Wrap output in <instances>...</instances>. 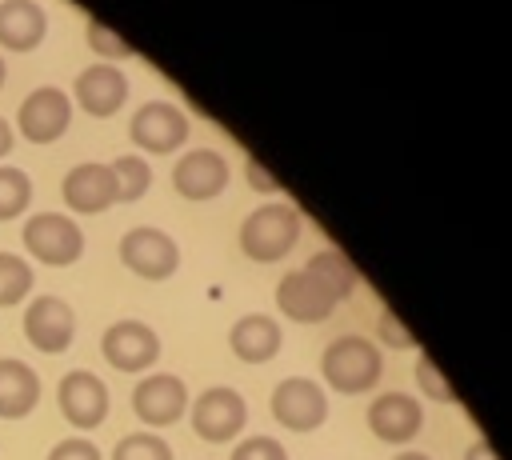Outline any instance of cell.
<instances>
[{"label":"cell","instance_id":"6da1fadb","mask_svg":"<svg viewBox=\"0 0 512 460\" xmlns=\"http://www.w3.org/2000/svg\"><path fill=\"white\" fill-rule=\"evenodd\" d=\"M300 228H304V220H300L296 204H288V200L260 204V208H252V212L244 216V224H240V252H244L248 260H256V264L284 260V256L296 248Z\"/></svg>","mask_w":512,"mask_h":460},{"label":"cell","instance_id":"7a4b0ae2","mask_svg":"<svg viewBox=\"0 0 512 460\" xmlns=\"http://www.w3.org/2000/svg\"><path fill=\"white\" fill-rule=\"evenodd\" d=\"M320 372H324L328 388H336L344 396H360L384 376V356L368 336H340L324 348Z\"/></svg>","mask_w":512,"mask_h":460},{"label":"cell","instance_id":"3957f363","mask_svg":"<svg viewBox=\"0 0 512 460\" xmlns=\"http://www.w3.org/2000/svg\"><path fill=\"white\" fill-rule=\"evenodd\" d=\"M20 240H24V248H28L40 264H48V268H68V264H76V260L84 256V232H80V224H76L72 216H64V212H32V216L24 220Z\"/></svg>","mask_w":512,"mask_h":460},{"label":"cell","instance_id":"277c9868","mask_svg":"<svg viewBox=\"0 0 512 460\" xmlns=\"http://www.w3.org/2000/svg\"><path fill=\"white\" fill-rule=\"evenodd\" d=\"M120 264L140 280H168L180 268V248L164 228L136 224L120 236Z\"/></svg>","mask_w":512,"mask_h":460},{"label":"cell","instance_id":"5b68a950","mask_svg":"<svg viewBox=\"0 0 512 460\" xmlns=\"http://www.w3.org/2000/svg\"><path fill=\"white\" fill-rule=\"evenodd\" d=\"M68 124H72V96L52 84L32 88L16 108V132L28 144H52L68 132Z\"/></svg>","mask_w":512,"mask_h":460},{"label":"cell","instance_id":"8992f818","mask_svg":"<svg viewBox=\"0 0 512 460\" xmlns=\"http://www.w3.org/2000/svg\"><path fill=\"white\" fill-rule=\"evenodd\" d=\"M268 412L288 432H312L328 420V392L308 376H288L272 388Z\"/></svg>","mask_w":512,"mask_h":460},{"label":"cell","instance_id":"52a82bcc","mask_svg":"<svg viewBox=\"0 0 512 460\" xmlns=\"http://www.w3.org/2000/svg\"><path fill=\"white\" fill-rule=\"evenodd\" d=\"M188 416H192V432L208 444H224L232 436H240V428L248 424V404L236 388H204L192 404H188Z\"/></svg>","mask_w":512,"mask_h":460},{"label":"cell","instance_id":"ba28073f","mask_svg":"<svg viewBox=\"0 0 512 460\" xmlns=\"http://www.w3.org/2000/svg\"><path fill=\"white\" fill-rule=\"evenodd\" d=\"M56 404H60V416H64L72 428L92 432V428H100L104 416H108V388H104V380H100L96 372L72 368V372H64L60 384H56Z\"/></svg>","mask_w":512,"mask_h":460},{"label":"cell","instance_id":"9c48e42d","mask_svg":"<svg viewBox=\"0 0 512 460\" xmlns=\"http://www.w3.org/2000/svg\"><path fill=\"white\" fill-rule=\"evenodd\" d=\"M128 136L136 148L152 152V156H168L188 140V116L172 104V100H148L136 108Z\"/></svg>","mask_w":512,"mask_h":460},{"label":"cell","instance_id":"30bf717a","mask_svg":"<svg viewBox=\"0 0 512 460\" xmlns=\"http://www.w3.org/2000/svg\"><path fill=\"white\" fill-rule=\"evenodd\" d=\"M100 352L116 372H144L160 360V336L144 320H116L104 328Z\"/></svg>","mask_w":512,"mask_h":460},{"label":"cell","instance_id":"8fae6325","mask_svg":"<svg viewBox=\"0 0 512 460\" xmlns=\"http://www.w3.org/2000/svg\"><path fill=\"white\" fill-rule=\"evenodd\" d=\"M188 384L176 372H148L132 388V412L148 428H168L188 412Z\"/></svg>","mask_w":512,"mask_h":460},{"label":"cell","instance_id":"7c38bea8","mask_svg":"<svg viewBox=\"0 0 512 460\" xmlns=\"http://www.w3.org/2000/svg\"><path fill=\"white\" fill-rule=\"evenodd\" d=\"M24 336H28V344L36 348V352H44V356H60V352H68V344H72V336H76V312H72V304L68 300H60V296H36L28 308H24Z\"/></svg>","mask_w":512,"mask_h":460},{"label":"cell","instance_id":"4fadbf2b","mask_svg":"<svg viewBox=\"0 0 512 460\" xmlns=\"http://www.w3.org/2000/svg\"><path fill=\"white\" fill-rule=\"evenodd\" d=\"M228 160L216 148H188L172 168V192L184 200H212L228 188Z\"/></svg>","mask_w":512,"mask_h":460},{"label":"cell","instance_id":"5bb4252c","mask_svg":"<svg viewBox=\"0 0 512 460\" xmlns=\"http://www.w3.org/2000/svg\"><path fill=\"white\" fill-rule=\"evenodd\" d=\"M276 308L296 320V324H320L332 316L336 308V296L308 272V268H296V272H284L280 284H276Z\"/></svg>","mask_w":512,"mask_h":460},{"label":"cell","instance_id":"9a60e30c","mask_svg":"<svg viewBox=\"0 0 512 460\" xmlns=\"http://www.w3.org/2000/svg\"><path fill=\"white\" fill-rule=\"evenodd\" d=\"M64 204L68 212H80V216H96L104 212L108 204H116V176L108 164L100 160H84V164H72L64 172Z\"/></svg>","mask_w":512,"mask_h":460},{"label":"cell","instance_id":"2e32d148","mask_svg":"<svg viewBox=\"0 0 512 460\" xmlns=\"http://www.w3.org/2000/svg\"><path fill=\"white\" fill-rule=\"evenodd\" d=\"M72 100L88 112V116H112V112H120L124 108V100H128V80H124V72L116 68V64H88V68H80L76 72V80H72Z\"/></svg>","mask_w":512,"mask_h":460},{"label":"cell","instance_id":"e0dca14e","mask_svg":"<svg viewBox=\"0 0 512 460\" xmlns=\"http://www.w3.org/2000/svg\"><path fill=\"white\" fill-rule=\"evenodd\" d=\"M368 428L384 444H408L424 428V408L408 392H384L368 404Z\"/></svg>","mask_w":512,"mask_h":460},{"label":"cell","instance_id":"ac0fdd59","mask_svg":"<svg viewBox=\"0 0 512 460\" xmlns=\"http://www.w3.org/2000/svg\"><path fill=\"white\" fill-rule=\"evenodd\" d=\"M48 36V12L36 0H0V48L32 52Z\"/></svg>","mask_w":512,"mask_h":460},{"label":"cell","instance_id":"d6986e66","mask_svg":"<svg viewBox=\"0 0 512 460\" xmlns=\"http://www.w3.org/2000/svg\"><path fill=\"white\" fill-rule=\"evenodd\" d=\"M228 344H232V352H236L244 364H268V360L280 352L284 332H280V324H276L272 316L248 312V316H240V320L228 328Z\"/></svg>","mask_w":512,"mask_h":460},{"label":"cell","instance_id":"ffe728a7","mask_svg":"<svg viewBox=\"0 0 512 460\" xmlns=\"http://www.w3.org/2000/svg\"><path fill=\"white\" fill-rule=\"evenodd\" d=\"M36 404H40V376L16 356H0V420H20Z\"/></svg>","mask_w":512,"mask_h":460},{"label":"cell","instance_id":"44dd1931","mask_svg":"<svg viewBox=\"0 0 512 460\" xmlns=\"http://www.w3.org/2000/svg\"><path fill=\"white\" fill-rule=\"evenodd\" d=\"M336 300H344V296H352L356 292V284H360V272L352 268V260L340 252V248H320L308 264H304Z\"/></svg>","mask_w":512,"mask_h":460},{"label":"cell","instance_id":"7402d4cb","mask_svg":"<svg viewBox=\"0 0 512 460\" xmlns=\"http://www.w3.org/2000/svg\"><path fill=\"white\" fill-rule=\"evenodd\" d=\"M108 168H112V176H116V200H140V196L152 188V168H148L144 156H136V152L116 156Z\"/></svg>","mask_w":512,"mask_h":460},{"label":"cell","instance_id":"603a6c76","mask_svg":"<svg viewBox=\"0 0 512 460\" xmlns=\"http://www.w3.org/2000/svg\"><path fill=\"white\" fill-rule=\"evenodd\" d=\"M32 264L16 252H0V308L20 304L32 292Z\"/></svg>","mask_w":512,"mask_h":460},{"label":"cell","instance_id":"cb8c5ba5","mask_svg":"<svg viewBox=\"0 0 512 460\" xmlns=\"http://www.w3.org/2000/svg\"><path fill=\"white\" fill-rule=\"evenodd\" d=\"M32 204V180L16 164H0V220H16Z\"/></svg>","mask_w":512,"mask_h":460},{"label":"cell","instance_id":"d4e9b609","mask_svg":"<svg viewBox=\"0 0 512 460\" xmlns=\"http://www.w3.org/2000/svg\"><path fill=\"white\" fill-rule=\"evenodd\" d=\"M112 460H172V448L152 432H132V436H120V444L112 448Z\"/></svg>","mask_w":512,"mask_h":460},{"label":"cell","instance_id":"484cf974","mask_svg":"<svg viewBox=\"0 0 512 460\" xmlns=\"http://www.w3.org/2000/svg\"><path fill=\"white\" fill-rule=\"evenodd\" d=\"M88 48L96 56H104V64H116V60H128L132 56V44L124 36H116L104 20H88Z\"/></svg>","mask_w":512,"mask_h":460},{"label":"cell","instance_id":"4316f807","mask_svg":"<svg viewBox=\"0 0 512 460\" xmlns=\"http://www.w3.org/2000/svg\"><path fill=\"white\" fill-rule=\"evenodd\" d=\"M416 384H420V392L424 396H432L436 404H456V392L448 388V380L440 376V368L432 364V356H416Z\"/></svg>","mask_w":512,"mask_h":460},{"label":"cell","instance_id":"83f0119b","mask_svg":"<svg viewBox=\"0 0 512 460\" xmlns=\"http://www.w3.org/2000/svg\"><path fill=\"white\" fill-rule=\"evenodd\" d=\"M228 460H288V452H284V444L276 436H248V440H240L232 448Z\"/></svg>","mask_w":512,"mask_h":460},{"label":"cell","instance_id":"f1b7e54d","mask_svg":"<svg viewBox=\"0 0 512 460\" xmlns=\"http://www.w3.org/2000/svg\"><path fill=\"white\" fill-rule=\"evenodd\" d=\"M48 460H104V456H100V448H96L92 440L68 436V440H60V444L48 452Z\"/></svg>","mask_w":512,"mask_h":460},{"label":"cell","instance_id":"f546056e","mask_svg":"<svg viewBox=\"0 0 512 460\" xmlns=\"http://www.w3.org/2000/svg\"><path fill=\"white\" fill-rule=\"evenodd\" d=\"M380 340H384V344H392V348H400V352L416 348L412 332H408V328L396 320V312H380Z\"/></svg>","mask_w":512,"mask_h":460},{"label":"cell","instance_id":"4dcf8cb0","mask_svg":"<svg viewBox=\"0 0 512 460\" xmlns=\"http://www.w3.org/2000/svg\"><path fill=\"white\" fill-rule=\"evenodd\" d=\"M244 176H248V184H252L256 192H276V188H280V180H276L272 172H264V164L252 160V156L244 160Z\"/></svg>","mask_w":512,"mask_h":460},{"label":"cell","instance_id":"1f68e13d","mask_svg":"<svg viewBox=\"0 0 512 460\" xmlns=\"http://www.w3.org/2000/svg\"><path fill=\"white\" fill-rule=\"evenodd\" d=\"M464 460H500V456L492 452V444H488V440H476V444L464 452Z\"/></svg>","mask_w":512,"mask_h":460},{"label":"cell","instance_id":"d6a6232c","mask_svg":"<svg viewBox=\"0 0 512 460\" xmlns=\"http://www.w3.org/2000/svg\"><path fill=\"white\" fill-rule=\"evenodd\" d=\"M12 140H16V136H12V124L0 116V156H8V152H12Z\"/></svg>","mask_w":512,"mask_h":460},{"label":"cell","instance_id":"836d02e7","mask_svg":"<svg viewBox=\"0 0 512 460\" xmlns=\"http://www.w3.org/2000/svg\"><path fill=\"white\" fill-rule=\"evenodd\" d=\"M396 460H432V456H424V452H400Z\"/></svg>","mask_w":512,"mask_h":460},{"label":"cell","instance_id":"e575fe53","mask_svg":"<svg viewBox=\"0 0 512 460\" xmlns=\"http://www.w3.org/2000/svg\"><path fill=\"white\" fill-rule=\"evenodd\" d=\"M4 80H8V64H4V56H0V88H4Z\"/></svg>","mask_w":512,"mask_h":460}]
</instances>
